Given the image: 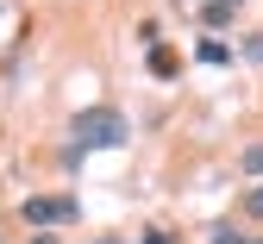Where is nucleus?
Listing matches in <instances>:
<instances>
[{"label":"nucleus","mask_w":263,"mask_h":244,"mask_svg":"<svg viewBox=\"0 0 263 244\" xmlns=\"http://www.w3.org/2000/svg\"><path fill=\"white\" fill-rule=\"evenodd\" d=\"M69 138H76L82 151H119L125 138H132V125H125L119 107H82V113L69 119Z\"/></svg>","instance_id":"obj_1"},{"label":"nucleus","mask_w":263,"mask_h":244,"mask_svg":"<svg viewBox=\"0 0 263 244\" xmlns=\"http://www.w3.org/2000/svg\"><path fill=\"white\" fill-rule=\"evenodd\" d=\"M19 219H25V226H38V232H50V226L82 219V200H76V194H31V200L19 207Z\"/></svg>","instance_id":"obj_2"},{"label":"nucleus","mask_w":263,"mask_h":244,"mask_svg":"<svg viewBox=\"0 0 263 244\" xmlns=\"http://www.w3.org/2000/svg\"><path fill=\"white\" fill-rule=\"evenodd\" d=\"M232 19H238V7H232V0H201V25H207V31H226Z\"/></svg>","instance_id":"obj_3"},{"label":"nucleus","mask_w":263,"mask_h":244,"mask_svg":"<svg viewBox=\"0 0 263 244\" xmlns=\"http://www.w3.org/2000/svg\"><path fill=\"white\" fill-rule=\"evenodd\" d=\"M194 57H201L207 69H226V63H232V44H226V38H201V44H194Z\"/></svg>","instance_id":"obj_4"},{"label":"nucleus","mask_w":263,"mask_h":244,"mask_svg":"<svg viewBox=\"0 0 263 244\" xmlns=\"http://www.w3.org/2000/svg\"><path fill=\"white\" fill-rule=\"evenodd\" d=\"M151 76H163V82L176 76V50L170 44H151Z\"/></svg>","instance_id":"obj_5"},{"label":"nucleus","mask_w":263,"mask_h":244,"mask_svg":"<svg viewBox=\"0 0 263 244\" xmlns=\"http://www.w3.org/2000/svg\"><path fill=\"white\" fill-rule=\"evenodd\" d=\"M238 169H245V176H263V144H245V157H238Z\"/></svg>","instance_id":"obj_6"},{"label":"nucleus","mask_w":263,"mask_h":244,"mask_svg":"<svg viewBox=\"0 0 263 244\" xmlns=\"http://www.w3.org/2000/svg\"><path fill=\"white\" fill-rule=\"evenodd\" d=\"M245 213H251V219H263V182H251V194H245Z\"/></svg>","instance_id":"obj_7"},{"label":"nucleus","mask_w":263,"mask_h":244,"mask_svg":"<svg viewBox=\"0 0 263 244\" xmlns=\"http://www.w3.org/2000/svg\"><path fill=\"white\" fill-rule=\"evenodd\" d=\"M245 63H263V31H251V38H245Z\"/></svg>","instance_id":"obj_8"},{"label":"nucleus","mask_w":263,"mask_h":244,"mask_svg":"<svg viewBox=\"0 0 263 244\" xmlns=\"http://www.w3.org/2000/svg\"><path fill=\"white\" fill-rule=\"evenodd\" d=\"M207 244H238V232H232V226H213V232H207Z\"/></svg>","instance_id":"obj_9"},{"label":"nucleus","mask_w":263,"mask_h":244,"mask_svg":"<svg viewBox=\"0 0 263 244\" xmlns=\"http://www.w3.org/2000/svg\"><path fill=\"white\" fill-rule=\"evenodd\" d=\"M138 244H176V238H170V232H163V226H151V232H144Z\"/></svg>","instance_id":"obj_10"},{"label":"nucleus","mask_w":263,"mask_h":244,"mask_svg":"<svg viewBox=\"0 0 263 244\" xmlns=\"http://www.w3.org/2000/svg\"><path fill=\"white\" fill-rule=\"evenodd\" d=\"M25 244H63V238H50V232H38V238H25Z\"/></svg>","instance_id":"obj_11"},{"label":"nucleus","mask_w":263,"mask_h":244,"mask_svg":"<svg viewBox=\"0 0 263 244\" xmlns=\"http://www.w3.org/2000/svg\"><path fill=\"white\" fill-rule=\"evenodd\" d=\"M94 244H125V238H94Z\"/></svg>","instance_id":"obj_12"},{"label":"nucleus","mask_w":263,"mask_h":244,"mask_svg":"<svg viewBox=\"0 0 263 244\" xmlns=\"http://www.w3.org/2000/svg\"><path fill=\"white\" fill-rule=\"evenodd\" d=\"M238 244H263V238H238Z\"/></svg>","instance_id":"obj_13"},{"label":"nucleus","mask_w":263,"mask_h":244,"mask_svg":"<svg viewBox=\"0 0 263 244\" xmlns=\"http://www.w3.org/2000/svg\"><path fill=\"white\" fill-rule=\"evenodd\" d=\"M232 7H245V0H232Z\"/></svg>","instance_id":"obj_14"}]
</instances>
